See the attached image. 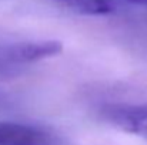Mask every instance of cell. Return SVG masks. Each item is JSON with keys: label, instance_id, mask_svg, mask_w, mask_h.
<instances>
[{"label": "cell", "instance_id": "obj_1", "mask_svg": "<svg viewBox=\"0 0 147 145\" xmlns=\"http://www.w3.org/2000/svg\"><path fill=\"white\" fill-rule=\"evenodd\" d=\"M51 46L47 40H17L0 37V80L14 78L33 64L49 58Z\"/></svg>", "mask_w": 147, "mask_h": 145}, {"label": "cell", "instance_id": "obj_2", "mask_svg": "<svg viewBox=\"0 0 147 145\" xmlns=\"http://www.w3.org/2000/svg\"><path fill=\"white\" fill-rule=\"evenodd\" d=\"M98 115L110 125L147 141V102L103 104Z\"/></svg>", "mask_w": 147, "mask_h": 145}, {"label": "cell", "instance_id": "obj_3", "mask_svg": "<svg viewBox=\"0 0 147 145\" xmlns=\"http://www.w3.org/2000/svg\"><path fill=\"white\" fill-rule=\"evenodd\" d=\"M0 145H63V142L47 128L0 121Z\"/></svg>", "mask_w": 147, "mask_h": 145}, {"label": "cell", "instance_id": "obj_4", "mask_svg": "<svg viewBox=\"0 0 147 145\" xmlns=\"http://www.w3.org/2000/svg\"><path fill=\"white\" fill-rule=\"evenodd\" d=\"M63 7L86 16H104L117 11L127 0H57Z\"/></svg>", "mask_w": 147, "mask_h": 145}, {"label": "cell", "instance_id": "obj_5", "mask_svg": "<svg viewBox=\"0 0 147 145\" xmlns=\"http://www.w3.org/2000/svg\"><path fill=\"white\" fill-rule=\"evenodd\" d=\"M17 108V100L10 93L0 88V112H10Z\"/></svg>", "mask_w": 147, "mask_h": 145}]
</instances>
